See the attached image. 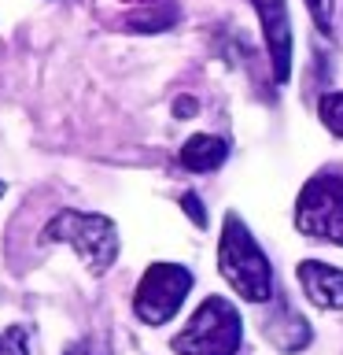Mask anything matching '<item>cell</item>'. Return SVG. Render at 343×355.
<instances>
[{"instance_id":"6da1fadb","label":"cell","mask_w":343,"mask_h":355,"mask_svg":"<svg viewBox=\"0 0 343 355\" xmlns=\"http://www.w3.org/2000/svg\"><path fill=\"white\" fill-rule=\"evenodd\" d=\"M218 270L225 277V285L248 304H270L273 300V270L259 241L251 237V230L243 226L237 211L225 215L218 241Z\"/></svg>"},{"instance_id":"7a4b0ae2","label":"cell","mask_w":343,"mask_h":355,"mask_svg":"<svg viewBox=\"0 0 343 355\" xmlns=\"http://www.w3.org/2000/svg\"><path fill=\"white\" fill-rule=\"evenodd\" d=\"M41 244H66L89 266V274H107L118 259V226L96 211L63 207L44 222Z\"/></svg>"},{"instance_id":"3957f363","label":"cell","mask_w":343,"mask_h":355,"mask_svg":"<svg viewBox=\"0 0 343 355\" xmlns=\"http://www.w3.org/2000/svg\"><path fill=\"white\" fill-rule=\"evenodd\" d=\"M177 355H237L240 352V315L225 296H207L188 318V326L170 340Z\"/></svg>"},{"instance_id":"277c9868","label":"cell","mask_w":343,"mask_h":355,"mask_svg":"<svg viewBox=\"0 0 343 355\" xmlns=\"http://www.w3.org/2000/svg\"><path fill=\"white\" fill-rule=\"evenodd\" d=\"M295 230L314 241L343 244V178L340 174H317L299 189Z\"/></svg>"},{"instance_id":"5b68a950","label":"cell","mask_w":343,"mask_h":355,"mask_svg":"<svg viewBox=\"0 0 343 355\" xmlns=\"http://www.w3.org/2000/svg\"><path fill=\"white\" fill-rule=\"evenodd\" d=\"M192 270L181 263H151L144 270L137 293H133V311L144 326H163L177 315V307L185 304L188 288H192Z\"/></svg>"},{"instance_id":"8992f818","label":"cell","mask_w":343,"mask_h":355,"mask_svg":"<svg viewBox=\"0 0 343 355\" xmlns=\"http://www.w3.org/2000/svg\"><path fill=\"white\" fill-rule=\"evenodd\" d=\"M262 19L266 44H270V63H273V82L284 85L292 78V26H288V4L284 0H251Z\"/></svg>"},{"instance_id":"52a82bcc","label":"cell","mask_w":343,"mask_h":355,"mask_svg":"<svg viewBox=\"0 0 343 355\" xmlns=\"http://www.w3.org/2000/svg\"><path fill=\"white\" fill-rule=\"evenodd\" d=\"M299 285L306 288L310 304L325 311H343V270L321 259H303L299 263Z\"/></svg>"},{"instance_id":"ba28073f","label":"cell","mask_w":343,"mask_h":355,"mask_svg":"<svg viewBox=\"0 0 343 355\" xmlns=\"http://www.w3.org/2000/svg\"><path fill=\"white\" fill-rule=\"evenodd\" d=\"M262 333L270 337V344L277 352H303L310 344V337H314V333H310V322L288 304H277L270 315H266Z\"/></svg>"},{"instance_id":"9c48e42d","label":"cell","mask_w":343,"mask_h":355,"mask_svg":"<svg viewBox=\"0 0 343 355\" xmlns=\"http://www.w3.org/2000/svg\"><path fill=\"white\" fill-rule=\"evenodd\" d=\"M225 155H229V144L221 137L196 133V137H188L185 148H181V166L185 171H196V174H210L225 163Z\"/></svg>"},{"instance_id":"30bf717a","label":"cell","mask_w":343,"mask_h":355,"mask_svg":"<svg viewBox=\"0 0 343 355\" xmlns=\"http://www.w3.org/2000/svg\"><path fill=\"white\" fill-rule=\"evenodd\" d=\"M177 22V8L174 4H148V8H137L133 15H126V26L129 30H140V33H159L166 26Z\"/></svg>"},{"instance_id":"8fae6325","label":"cell","mask_w":343,"mask_h":355,"mask_svg":"<svg viewBox=\"0 0 343 355\" xmlns=\"http://www.w3.org/2000/svg\"><path fill=\"white\" fill-rule=\"evenodd\" d=\"M317 111H321V122H325L336 137H343V93H325Z\"/></svg>"},{"instance_id":"7c38bea8","label":"cell","mask_w":343,"mask_h":355,"mask_svg":"<svg viewBox=\"0 0 343 355\" xmlns=\"http://www.w3.org/2000/svg\"><path fill=\"white\" fill-rule=\"evenodd\" d=\"M0 355H30V329L26 326L0 329Z\"/></svg>"},{"instance_id":"4fadbf2b","label":"cell","mask_w":343,"mask_h":355,"mask_svg":"<svg viewBox=\"0 0 343 355\" xmlns=\"http://www.w3.org/2000/svg\"><path fill=\"white\" fill-rule=\"evenodd\" d=\"M310 15H314L321 33H332V15H336V0H306Z\"/></svg>"},{"instance_id":"5bb4252c","label":"cell","mask_w":343,"mask_h":355,"mask_svg":"<svg viewBox=\"0 0 343 355\" xmlns=\"http://www.w3.org/2000/svg\"><path fill=\"white\" fill-rule=\"evenodd\" d=\"M181 207H185V215L192 218L199 230L207 226V211H203V200H199L196 193H185V196H181Z\"/></svg>"},{"instance_id":"9a60e30c","label":"cell","mask_w":343,"mask_h":355,"mask_svg":"<svg viewBox=\"0 0 343 355\" xmlns=\"http://www.w3.org/2000/svg\"><path fill=\"white\" fill-rule=\"evenodd\" d=\"M66 355H89V348H85V344H71V348H66Z\"/></svg>"}]
</instances>
